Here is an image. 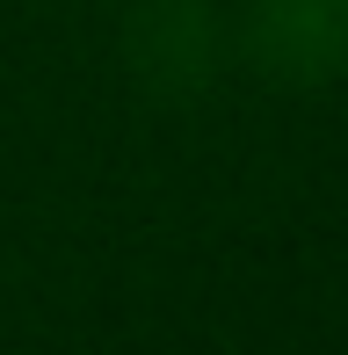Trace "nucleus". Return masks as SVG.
Here are the masks:
<instances>
[]
</instances>
